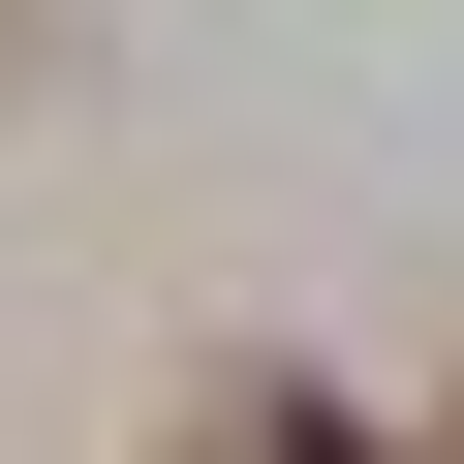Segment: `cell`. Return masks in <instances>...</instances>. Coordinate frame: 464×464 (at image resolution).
I'll return each instance as SVG.
<instances>
[{
  "label": "cell",
  "mask_w": 464,
  "mask_h": 464,
  "mask_svg": "<svg viewBox=\"0 0 464 464\" xmlns=\"http://www.w3.org/2000/svg\"><path fill=\"white\" fill-rule=\"evenodd\" d=\"M248 464H372V433H310V402H279V433H248Z\"/></svg>",
  "instance_id": "6da1fadb"
}]
</instances>
